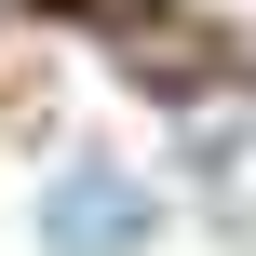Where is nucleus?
<instances>
[{"label": "nucleus", "instance_id": "1", "mask_svg": "<svg viewBox=\"0 0 256 256\" xmlns=\"http://www.w3.org/2000/svg\"><path fill=\"white\" fill-rule=\"evenodd\" d=\"M148 230H162V202L122 162H68L40 189V256H148Z\"/></svg>", "mask_w": 256, "mask_h": 256}]
</instances>
